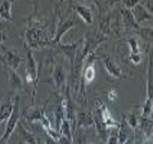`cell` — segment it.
Instances as JSON below:
<instances>
[{"instance_id":"cell-21","label":"cell","mask_w":153,"mask_h":144,"mask_svg":"<svg viewBox=\"0 0 153 144\" xmlns=\"http://www.w3.org/2000/svg\"><path fill=\"white\" fill-rule=\"evenodd\" d=\"M111 32H113L114 37H122L125 31H124V26H122L121 18L118 19V17H117V18L111 23Z\"/></svg>"},{"instance_id":"cell-20","label":"cell","mask_w":153,"mask_h":144,"mask_svg":"<svg viewBox=\"0 0 153 144\" xmlns=\"http://www.w3.org/2000/svg\"><path fill=\"white\" fill-rule=\"evenodd\" d=\"M137 33L146 41L147 44H153V27L152 26H140L137 30Z\"/></svg>"},{"instance_id":"cell-6","label":"cell","mask_w":153,"mask_h":144,"mask_svg":"<svg viewBox=\"0 0 153 144\" xmlns=\"http://www.w3.org/2000/svg\"><path fill=\"white\" fill-rule=\"evenodd\" d=\"M76 24V19L75 18H70V19H63L62 18V14H59V19H58V23H57V27H56V33L54 36L52 37V41H50V46H54L56 48L57 45L61 44V40L63 35L70 31V30L74 27Z\"/></svg>"},{"instance_id":"cell-2","label":"cell","mask_w":153,"mask_h":144,"mask_svg":"<svg viewBox=\"0 0 153 144\" xmlns=\"http://www.w3.org/2000/svg\"><path fill=\"white\" fill-rule=\"evenodd\" d=\"M153 104V50L149 53L147 66V96L142 105V117H149Z\"/></svg>"},{"instance_id":"cell-26","label":"cell","mask_w":153,"mask_h":144,"mask_svg":"<svg viewBox=\"0 0 153 144\" xmlns=\"http://www.w3.org/2000/svg\"><path fill=\"white\" fill-rule=\"evenodd\" d=\"M140 4H142L144 8H146L148 13L153 16V0H149V1H148V0H146V1H142Z\"/></svg>"},{"instance_id":"cell-24","label":"cell","mask_w":153,"mask_h":144,"mask_svg":"<svg viewBox=\"0 0 153 144\" xmlns=\"http://www.w3.org/2000/svg\"><path fill=\"white\" fill-rule=\"evenodd\" d=\"M138 4H139V0H125V1L121 3V7H124L129 10H133Z\"/></svg>"},{"instance_id":"cell-12","label":"cell","mask_w":153,"mask_h":144,"mask_svg":"<svg viewBox=\"0 0 153 144\" xmlns=\"http://www.w3.org/2000/svg\"><path fill=\"white\" fill-rule=\"evenodd\" d=\"M134 137V131L130 129V126L127 125L126 117L125 115L121 116V122L118 125V133H117V138H118V144H124L129 140L130 138Z\"/></svg>"},{"instance_id":"cell-23","label":"cell","mask_w":153,"mask_h":144,"mask_svg":"<svg viewBox=\"0 0 153 144\" xmlns=\"http://www.w3.org/2000/svg\"><path fill=\"white\" fill-rule=\"evenodd\" d=\"M126 117V121H127V125L130 126V129L134 131H137V129L139 128V117L138 115H135L134 112H130L129 115H125Z\"/></svg>"},{"instance_id":"cell-10","label":"cell","mask_w":153,"mask_h":144,"mask_svg":"<svg viewBox=\"0 0 153 144\" xmlns=\"http://www.w3.org/2000/svg\"><path fill=\"white\" fill-rule=\"evenodd\" d=\"M13 93H9L7 98H4L0 103V125L3 122H7L10 118L14 108V102H13Z\"/></svg>"},{"instance_id":"cell-19","label":"cell","mask_w":153,"mask_h":144,"mask_svg":"<svg viewBox=\"0 0 153 144\" xmlns=\"http://www.w3.org/2000/svg\"><path fill=\"white\" fill-rule=\"evenodd\" d=\"M8 79H9V84H10V86H12L13 90H19V89H23V86H25L23 80L21 79V76L18 73H17V71L9 68Z\"/></svg>"},{"instance_id":"cell-22","label":"cell","mask_w":153,"mask_h":144,"mask_svg":"<svg viewBox=\"0 0 153 144\" xmlns=\"http://www.w3.org/2000/svg\"><path fill=\"white\" fill-rule=\"evenodd\" d=\"M126 43L130 48V54H142V50H140V46H139V41L135 36H130L129 39L126 40Z\"/></svg>"},{"instance_id":"cell-11","label":"cell","mask_w":153,"mask_h":144,"mask_svg":"<svg viewBox=\"0 0 153 144\" xmlns=\"http://www.w3.org/2000/svg\"><path fill=\"white\" fill-rule=\"evenodd\" d=\"M121 21H122V26H124V31H137V30L140 27L139 24L135 22V19H134V16L133 13H131V10L129 9H126V8L124 7H121Z\"/></svg>"},{"instance_id":"cell-14","label":"cell","mask_w":153,"mask_h":144,"mask_svg":"<svg viewBox=\"0 0 153 144\" xmlns=\"http://www.w3.org/2000/svg\"><path fill=\"white\" fill-rule=\"evenodd\" d=\"M131 13H133V16H134L135 22H137L139 26H140V24H142L143 22H146V21H152V19H153V16L148 13L147 9H146V8H144L140 3L134 8L133 10H131Z\"/></svg>"},{"instance_id":"cell-29","label":"cell","mask_w":153,"mask_h":144,"mask_svg":"<svg viewBox=\"0 0 153 144\" xmlns=\"http://www.w3.org/2000/svg\"><path fill=\"white\" fill-rule=\"evenodd\" d=\"M5 39H7V36L4 35L3 31H1V30H0V48H1V46H3V45H1V43H3V41L5 40Z\"/></svg>"},{"instance_id":"cell-27","label":"cell","mask_w":153,"mask_h":144,"mask_svg":"<svg viewBox=\"0 0 153 144\" xmlns=\"http://www.w3.org/2000/svg\"><path fill=\"white\" fill-rule=\"evenodd\" d=\"M117 98H118V94H117L116 89L109 88V89H108V99L111 100V102H116Z\"/></svg>"},{"instance_id":"cell-17","label":"cell","mask_w":153,"mask_h":144,"mask_svg":"<svg viewBox=\"0 0 153 144\" xmlns=\"http://www.w3.org/2000/svg\"><path fill=\"white\" fill-rule=\"evenodd\" d=\"M139 128L140 131L144 134L146 138L152 137V130H153V120L151 117H139Z\"/></svg>"},{"instance_id":"cell-16","label":"cell","mask_w":153,"mask_h":144,"mask_svg":"<svg viewBox=\"0 0 153 144\" xmlns=\"http://www.w3.org/2000/svg\"><path fill=\"white\" fill-rule=\"evenodd\" d=\"M44 117H46L44 107H37V108L32 107L26 111V118L31 122H40Z\"/></svg>"},{"instance_id":"cell-9","label":"cell","mask_w":153,"mask_h":144,"mask_svg":"<svg viewBox=\"0 0 153 144\" xmlns=\"http://www.w3.org/2000/svg\"><path fill=\"white\" fill-rule=\"evenodd\" d=\"M100 59H102V63H103V67L111 77H113V79H126L127 77V75L113 62V59L109 57L108 54L102 56Z\"/></svg>"},{"instance_id":"cell-3","label":"cell","mask_w":153,"mask_h":144,"mask_svg":"<svg viewBox=\"0 0 153 144\" xmlns=\"http://www.w3.org/2000/svg\"><path fill=\"white\" fill-rule=\"evenodd\" d=\"M19 118H21V105H19V95L16 96V102H14V108H13V113H12L10 118L7 121V126H5V131H4L3 137L0 138V144H7V142L9 140L10 135L13 134V131L17 129V126L19 124Z\"/></svg>"},{"instance_id":"cell-5","label":"cell","mask_w":153,"mask_h":144,"mask_svg":"<svg viewBox=\"0 0 153 144\" xmlns=\"http://www.w3.org/2000/svg\"><path fill=\"white\" fill-rule=\"evenodd\" d=\"M0 61L3 63H5L8 68L17 71V68L19 67V65L23 61V57L19 54V52H17L14 49H9L5 46L0 48Z\"/></svg>"},{"instance_id":"cell-25","label":"cell","mask_w":153,"mask_h":144,"mask_svg":"<svg viewBox=\"0 0 153 144\" xmlns=\"http://www.w3.org/2000/svg\"><path fill=\"white\" fill-rule=\"evenodd\" d=\"M129 59L131 63H134L135 66H138L142 63V59H143V56L142 54H129Z\"/></svg>"},{"instance_id":"cell-28","label":"cell","mask_w":153,"mask_h":144,"mask_svg":"<svg viewBox=\"0 0 153 144\" xmlns=\"http://www.w3.org/2000/svg\"><path fill=\"white\" fill-rule=\"evenodd\" d=\"M107 144H118V138L116 134H111L107 138Z\"/></svg>"},{"instance_id":"cell-30","label":"cell","mask_w":153,"mask_h":144,"mask_svg":"<svg viewBox=\"0 0 153 144\" xmlns=\"http://www.w3.org/2000/svg\"><path fill=\"white\" fill-rule=\"evenodd\" d=\"M134 143H135V135H134L133 138H130L129 140H127L126 143H124V144H134Z\"/></svg>"},{"instance_id":"cell-15","label":"cell","mask_w":153,"mask_h":144,"mask_svg":"<svg viewBox=\"0 0 153 144\" xmlns=\"http://www.w3.org/2000/svg\"><path fill=\"white\" fill-rule=\"evenodd\" d=\"M111 23H112V18L111 14H107L104 17H100L99 19V26H98V33L100 36L108 39L109 33H111Z\"/></svg>"},{"instance_id":"cell-4","label":"cell","mask_w":153,"mask_h":144,"mask_svg":"<svg viewBox=\"0 0 153 144\" xmlns=\"http://www.w3.org/2000/svg\"><path fill=\"white\" fill-rule=\"evenodd\" d=\"M67 70L65 65H62L61 62L56 63L52 68V79H53V82L54 85L57 86V90L62 94H65L66 90L70 88L68 82H67Z\"/></svg>"},{"instance_id":"cell-13","label":"cell","mask_w":153,"mask_h":144,"mask_svg":"<svg viewBox=\"0 0 153 144\" xmlns=\"http://www.w3.org/2000/svg\"><path fill=\"white\" fill-rule=\"evenodd\" d=\"M95 122H94V116L91 113H88V112H76V129H86V128H90V126H94Z\"/></svg>"},{"instance_id":"cell-31","label":"cell","mask_w":153,"mask_h":144,"mask_svg":"<svg viewBox=\"0 0 153 144\" xmlns=\"http://www.w3.org/2000/svg\"><path fill=\"white\" fill-rule=\"evenodd\" d=\"M152 135H153V130H152Z\"/></svg>"},{"instance_id":"cell-7","label":"cell","mask_w":153,"mask_h":144,"mask_svg":"<svg viewBox=\"0 0 153 144\" xmlns=\"http://www.w3.org/2000/svg\"><path fill=\"white\" fill-rule=\"evenodd\" d=\"M70 5L75 10V13L84 21V23L93 24L94 18H95V13L91 7L86 5V4H81V3H71Z\"/></svg>"},{"instance_id":"cell-8","label":"cell","mask_w":153,"mask_h":144,"mask_svg":"<svg viewBox=\"0 0 153 144\" xmlns=\"http://www.w3.org/2000/svg\"><path fill=\"white\" fill-rule=\"evenodd\" d=\"M84 40H80V41H75V43H67V44H59L57 45L56 48L59 53H62L70 62V66L74 65L75 62V58H76V54H77L80 46L82 45Z\"/></svg>"},{"instance_id":"cell-1","label":"cell","mask_w":153,"mask_h":144,"mask_svg":"<svg viewBox=\"0 0 153 144\" xmlns=\"http://www.w3.org/2000/svg\"><path fill=\"white\" fill-rule=\"evenodd\" d=\"M25 50H26V67H25V72H26V84L32 86V94L31 99L33 100V96L36 94V85H37V63L36 59L33 57L32 50L25 44Z\"/></svg>"},{"instance_id":"cell-18","label":"cell","mask_w":153,"mask_h":144,"mask_svg":"<svg viewBox=\"0 0 153 144\" xmlns=\"http://www.w3.org/2000/svg\"><path fill=\"white\" fill-rule=\"evenodd\" d=\"M12 5H13V3L10 0H7V1H3L0 4V19L8 21V22L13 21V17H12Z\"/></svg>"}]
</instances>
